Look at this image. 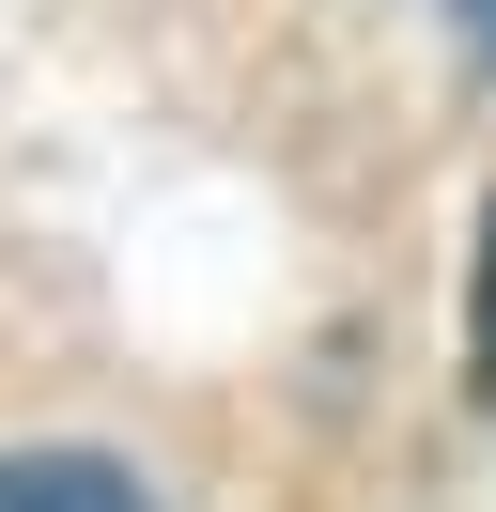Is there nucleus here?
<instances>
[{
    "label": "nucleus",
    "mask_w": 496,
    "mask_h": 512,
    "mask_svg": "<svg viewBox=\"0 0 496 512\" xmlns=\"http://www.w3.org/2000/svg\"><path fill=\"white\" fill-rule=\"evenodd\" d=\"M0 512H155L124 466H93V450H16L0 466Z\"/></svg>",
    "instance_id": "obj_1"
},
{
    "label": "nucleus",
    "mask_w": 496,
    "mask_h": 512,
    "mask_svg": "<svg viewBox=\"0 0 496 512\" xmlns=\"http://www.w3.org/2000/svg\"><path fill=\"white\" fill-rule=\"evenodd\" d=\"M465 373H481V404H496V202H481V280H465Z\"/></svg>",
    "instance_id": "obj_2"
},
{
    "label": "nucleus",
    "mask_w": 496,
    "mask_h": 512,
    "mask_svg": "<svg viewBox=\"0 0 496 512\" xmlns=\"http://www.w3.org/2000/svg\"><path fill=\"white\" fill-rule=\"evenodd\" d=\"M481 32H496V0H481Z\"/></svg>",
    "instance_id": "obj_3"
}]
</instances>
